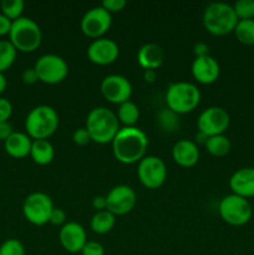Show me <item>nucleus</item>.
I'll use <instances>...</instances> for the list:
<instances>
[{"label":"nucleus","instance_id":"nucleus-25","mask_svg":"<svg viewBox=\"0 0 254 255\" xmlns=\"http://www.w3.org/2000/svg\"><path fill=\"white\" fill-rule=\"evenodd\" d=\"M207 152L214 157H223L231 152L232 142L224 134H218V136L208 137L204 143Z\"/></svg>","mask_w":254,"mask_h":255},{"label":"nucleus","instance_id":"nucleus-18","mask_svg":"<svg viewBox=\"0 0 254 255\" xmlns=\"http://www.w3.org/2000/svg\"><path fill=\"white\" fill-rule=\"evenodd\" d=\"M232 193L243 198L254 197V167H243L234 172L229 178Z\"/></svg>","mask_w":254,"mask_h":255},{"label":"nucleus","instance_id":"nucleus-41","mask_svg":"<svg viewBox=\"0 0 254 255\" xmlns=\"http://www.w3.org/2000/svg\"><path fill=\"white\" fill-rule=\"evenodd\" d=\"M92 207L96 212L106 211V196H96L92 199Z\"/></svg>","mask_w":254,"mask_h":255},{"label":"nucleus","instance_id":"nucleus-36","mask_svg":"<svg viewBox=\"0 0 254 255\" xmlns=\"http://www.w3.org/2000/svg\"><path fill=\"white\" fill-rule=\"evenodd\" d=\"M12 115V104L5 97H0V122H6Z\"/></svg>","mask_w":254,"mask_h":255},{"label":"nucleus","instance_id":"nucleus-38","mask_svg":"<svg viewBox=\"0 0 254 255\" xmlns=\"http://www.w3.org/2000/svg\"><path fill=\"white\" fill-rule=\"evenodd\" d=\"M11 25H12L11 20L0 12V36H5V35L9 36L10 30H11Z\"/></svg>","mask_w":254,"mask_h":255},{"label":"nucleus","instance_id":"nucleus-19","mask_svg":"<svg viewBox=\"0 0 254 255\" xmlns=\"http://www.w3.org/2000/svg\"><path fill=\"white\" fill-rule=\"evenodd\" d=\"M172 158L178 166L191 168L199 159L198 144L192 139H179L172 147Z\"/></svg>","mask_w":254,"mask_h":255},{"label":"nucleus","instance_id":"nucleus-12","mask_svg":"<svg viewBox=\"0 0 254 255\" xmlns=\"http://www.w3.org/2000/svg\"><path fill=\"white\" fill-rule=\"evenodd\" d=\"M112 25V15L106 9L99 5L87 10L81 17V31L91 39L104 37Z\"/></svg>","mask_w":254,"mask_h":255},{"label":"nucleus","instance_id":"nucleus-17","mask_svg":"<svg viewBox=\"0 0 254 255\" xmlns=\"http://www.w3.org/2000/svg\"><path fill=\"white\" fill-rule=\"evenodd\" d=\"M192 76L197 82L203 85H211L218 80L221 75V66L218 61L211 55L196 57L192 62Z\"/></svg>","mask_w":254,"mask_h":255},{"label":"nucleus","instance_id":"nucleus-34","mask_svg":"<svg viewBox=\"0 0 254 255\" xmlns=\"http://www.w3.org/2000/svg\"><path fill=\"white\" fill-rule=\"evenodd\" d=\"M49 223L56 227H62L64 224H66V212L62 208H54L50 214Z\"/></svg>","mask_w":254,"mask_h":255},{"label":"nucleus","instance_id":"nucleus-5","mask_svg":"<svg viewBox=\"0 0 254 255\" xmlns=\"http://www.w3.org/2000/svg\"><path fill=\"white\" fill-rule=\"evenodd\" d=\"M201 99L202 95L198 87L188 81L173 82L169 85L166 92L167 107L177 115L194 111Z\"/></svg>","mask_w":254,"mask_h":255},{"label":"nucleus","instance_id":"nucleus-2","mask_svg":"<svg viewBox=\"0 0 254 255\" xmlns=\"http://www.w3.org/2000/svg\"><path fill=\"white\" fill-rule=\"evenodd\" d=\"M85 128L89 132L92 142L107 144L114 141L121 127L116 114L112 110L105 106H99L89 112Z\"/></svg>","mask_w":254,"mask_h":255},{"label":"nucleus","instance_id":"nucleus-23","mask_svg":"<svg viewBox=\"0 0 254 255\" xmlns=\"http://www.w3.org/2000/svg\"><path fill=\"white\" fill-rule=\"evenodd\" d=\"M115 223H116V216L106 211L96 212L92 216L91 221H90V227H91L92 232L96 234H107L114 229Z\"/></svg>","mask_w":254,"mask_h":255},{"label":"nucleus","instance_id":"nucleus-40","mask_svg":"<svg viewBox=\"0 0 254 255\" xmlns=\"http://www.w3.org/2000/svg\"><path fill=\"white\" fill-rule=\"evenodd\" d=\"M193 52L196 57L206 56V55H209V46L206 42H197L193 47Z\"/></svg>","mask_w":254,"mask_h":255},{"label":"nucleus","instance_id":"nucleus-6","mask_svg":"<svg viewBox=\"0 0 254 255\" xmlns=\"http://www.w3.org/2000/svg\"><path fill=\"white\" fill-rule=\"evenodd\" d=\"M9 41L14 45L16 51H35L42 42L41 27L31 17L21 16L12 21Z\"/></svg>","mask_w":254,"mask_h":255},{"label":"nucleus","instance_id":"nucleus-10","mask_svg":"<svg viewBox=\"0 0 254 255\" xmlns=\"http://www.w3.org/2000/svg\"><path fill=\"white\" fill-rule=\"evenodd\" d=\"M137 176L146 188H159L167 179L166 163L157 156H144L137 164Z\"/></svg>","mask_w":254,"mask_h":255},{"label":"nucleus","instance_id":"nucleus-35","mask_svg":"<svg viewBox=\"0 0 254 255\" xmlns=\"http://www.w3.org/2000/svg\"><path fill=\"white\" fill-rule=\"evenodd\" d=\"M72 141L77 144V146H86L87 143L91 142L90 134L85 127H80L76 131L72 133Z\"/></svg>","mask_w":254,"mask_h":255},{"label":"nucleus","instance_id":"nucleus-11","mask_svg":"<svg viewBox=\"0 0 254 255\" xmlns=\"http://www.w3.org/2000/svg\"><path fill=\"white\" fill-rule=\"evenodd\" d=\"M231 124V116L223 107L211 106L203 110L197 120L198 132L207 137L224 134Z\"/></svg>","mask_w":254,"mask_h":255},{"label":"nucleus","instance_id":"nucleus-22","mask_svg":"<svg viewBox=\"0 0 254 255\" xmlns=\"http://www.w3.org/2000/svg\"><path fill=\"white\" fill-rule=\"evenodd\" d=\"M30 157L39 166H47L54 161L55 148L49 139H32Z\"/></svg>","mask_w":254,"mask_h":255},{"label":"nucleus","instance_id":"nucleus-8","mask_svg":"<svg viewBox=\"0 0 254 255\" xmlns=\"http://www.w3.org/2000/svg\"><path fill=\"white\" fill-rule=\"evenodd\" d=\"M34 69L39 81L47 85H56L64 81L69 75L66 60L56 54H45L37 59Z\"/></svg>","mask_w":254,"mask_h":255},{"label":"nucleus","instance_id":"nucleus-24","mask_svg":"<svg viewBox=\"0 0 254 255\" xmlns=\"http://www.w3.org/2000/svg\"><path fill=\"white\" fill-rule=\"evenodd\" d=\"M116 116L119 119L120 125H124V127H133L136 126L139 120V109L134 102L129 100V101L119 105Z\"/></svg>","mask_w":254,"mask_h":255},{"label":"nucleus","instance_id":"nucleus-20","mask_svg":"<svg viewBox=\"0 0 254 255\" xmlns=\"http://www.w3.org/2000/svg\"><path fill=\"white\" fill-rule=\"evenodd\" d=\"M164 61V51L159 45L147 42L137 51V62L144 70H154L162 66Z\"/></svg>","mask_w":254,"mask_h":255},{"label":"nucleus","instance_id":"nucleus-1","mask_svg":"<svg viewBox=\"0 0 254 255\" xmlns=\"http://www.w3.org/2000/svg\"><path fill=\"white\" fill-rule=\"evenodd\" d=\"M111 146L115 158L119 162L124 164L138 163L146 156L148 137L137 126L121 127Z\"/></svg>","mask_w":254,"mask_h":255},{"label":"nucleus","instance_id":"nucleus-28","mask_svg":"<svg viewBox=\"0 0 254 255\" xmlns=\"http://www.w3.org/2000/svg\"><path fill=\"white\" fill-rule=\"evenodd\" d=\"M1 14L9 17L11 21L20 19L25 9V2L22 0H2L0 2Z\"/></svg>","mask_w":254,"mask_h":255},{"label":"nucleus","instance_id":"nucleus-7","mask_svg":"<svg viewBox=\"0 0 254 255\" xmlns=\"http://www.w3.org/2000/svg\"><path fill=\"white\" fill-rule=\"evenodd\" d=\"M218 212L221 218L227 224L233 227L244 226L253 216V209L248 199L233 193L222 198L219 202Z\"/></svg>","mask_w":254,"mask_h":255},{"label":"nucleus","instance_id":"nucleus-43","mask_svg":"<svg viewBox=\"0 0 254 255\" xmlns=\"http://www.w3.org/2000/svg\"><path fill=\"white\" fill-rule=\"evenodd\" d=\"M6 86H7L6 77H5L4 72H0V95L6 90Z\"/></svg>","mask_w":254,"mask_h":255},{"label":"nucleus","instance_id":"nucleus-9","mask_svg":"<svg viewBox=\"0 0 254 255\" xmlns=\"http://www.w3.org/2000/svg\"><path fill=\"white\" fill-rule=\"evenodd\" d=\"M54 208V203L46 193L34 192L25 198L22 203V214L29 223L44 226L49 223L50 214Z\"/></svg>","mask_w":254,"mask_h":255},{"label":"nucleus","instance_id":"nucleus-29","mask_svg":"<svg viewBox=\"0 0 254 255\" xmlns=\"http://www.w3.org/2000/svg\"><path fill=\"white\" fill-rule=\"evenodd\" d=\"M238 20L254 19V0H238L233 4Z\"/></svg>","mask_w":254,"mask_h":255},{"label":"nucleus","instance_id":"nucleus-30","mask_svg":"<svg viewBox=\"0 0 254 255\" xmlns=\"http://www.w3.org/2000/svg\"><path fill=\"white\" fill-rule=\"evenodd\" d=\"M158 124L166 131H174L178 127V115L171 110H163L158 114Z\"/></svg>","mask_w":254,"mask_h":255},{"label":"nucleus","instance_id":"nucleus-42","mask_svg":"<svg viewBox=\"0 0 254 255\" xmlns=\"http://www.w3.org/2000/svg\"><path fill=\"white\" fill-rule=\"evenodd\" d=\"M143 77L144 81L148 82V84H152V82H154V80L157 79V74L154 70H144Z\"/></svg>","mask_w":254,"mask_h":255},{"label":"nucleus","instance_id":"nucleus-16","mask_svg":"<svg viewBox=\"0 0 254 255\" xmlns=\"http://www.w3.org/2000/svg\"><path fill=\"white\" fill-rule=\"evenodd\" d=\"M59 241L62 248L71 254L81 253L87 243L86 231L77 222H67L59 232Z\"/></svg>","mask_w":254,"mask_h":255},{"label":"nucleus","instance_id":"nucleus-26","mask_svg":"<svg viewBox=\"0 0 254 255\" xmlns=\"http://www.w3.org/2000/svg\"><path fill=\"white\" fill-rule=\"evenodd\" d=\"M234 35L243 45H254V19L238 20Z\"/></svg>","mask_w":254,"mask_h":255},{"label":"nucleus","instance_id":"nucleus-4","mask_svg":"<svg viewBox=\"0 0 254 255\" xmlns=\"http://www.w3.org/2000/svg\"><path fill=\"white\" fill-rule=\"evenodd\" d=\"M59 115L49 105H39L30 110L25 119L26 134L31 139H47L59 128Z\"/></svg>","mask_w":254,"mask_h":255},{"label":"nucleus","instance_id":"nucleus-31","mask_svg":"<svg viewBox=\"0 0 254 255\" xmlns=\"http://www.w3.org/2000/svg\"><path fill=\"white\" fill-rule=\"evenodd\" d=\"M0 255H26V252L21 242L11 238L0 246Z\"/></svg>","mask_w":254,"mask_h":255},{"label":"nucleus","instance_id":"nucleus-3","mask_svg":"<svg viewBox=\"0 0 254 255\" xmlns=\"http://www.w3.org/2000/svg\"><path fill=\"white\" fill-rule=\"evenodd\" d=\"M202 22L209 34L223 36L234 31L238 24V17L234 12L233 5L216 1L207 5L202 16Z\"/></svg>","mask_w":254,"mask_h":255},{"label":"nucleus","instance_id":"nucleus-32","mask_svg":"<svg viewBox=\"0 0 254 255\" xmlns=\"http://www.w3.org/2000/svg\"><path fill=\"white\" fill-rule=\"evenodd\" d=\"M82 255H105V248L101 243L95 241H87L81 251Z\"/></svg>","mask_w":254,"mask_h":255},{"label":"nucleus","instance_id":"nucleus-27","mask_svg":"<svg viewBox=\"0 0 254 255\" xmlns=\"http://www.w3.org/2000/svg\"><path fill=\"white\" fill-rule=\"evenodd\" d=\"M17 51L9 40H0V72H5L16 60Z\"/></svg>","mask_w":254,"mask_h":255},{"label":"nucleus","instance_id":"nucleus-14","mask_svg":"<svg viewBox=\"0 0 254 255\" xmlns=\"http://www.w3.org/2000/svg\"><path fill=\"white\" fill-rule=\"evenodd\" d=\"M100 90L105 99L115 105H121L129 101L132 96V84L127 77L122 75L112 74L104 77L100 85Z\"/></svg>","mask_w":254,"mask_h":255},{"label":"nucleus","instance_id":"nucleus-15","mask_svg":"<svg viewBox=\"0 0 254 255\" xmlns=\"http://www.w3.org/2000/svg\"><path fill=\"white\" fill-rule=\"evenodd\" d=\"M87 57L92 64L100 66L111 65L119 59L120 47L116 41L109 37H100L95 39L87 47Z\"/></svg>","mask_w":254,"mask_h":255},{"label":"nucleus","instance_id":"nucleus-37","mask_svg":"<svg viewBox=\"0 0 254 255\" xmlns=\"http://www.w3.org/2000/svg\"><path fill=\"white\" fill-rule=\"evenodd\" d=\"M21 80L25 85H34L39 81V77H37V74L34 67H30V69H25L22 71Z\"/></svg>","mask_w":254,"mask_h":255},{"label":"nucleus","instance_id":"nucleus-33","mask_svg":"<svg viewBox=\"0 0 254 255\" xmlns=\"http://www.w3.org/2000/svg\"><path fill=\"white\" fill-rule=\"evenodd\" d=\"M127 1L126 0H104L101 4V6L104 9H106L110 14H114V12H120L126 7Z\"/></svg>","mask_w":254,"mask_h":255},{"label":"nucleus","instance_id":"nucleus-13","mask_svg":"<svg viewBox=\"0 0 254 255\" xmlns=\"http://www.w3.org/2000/svg\"><path fill=\"white\" fill-rule=\"evenodd\" d=\"M137 194L132 187L119 184L106 194V209L114 216H125L136 207Z\"/></svg>","mask_w":254,"mask_h":255},{"label":"nucleus","instance_id":"nucleus-39","mask_svg":"<svg viewBox=\"0 0 254 255\" xmlns=\"http://www.w3.org/2000/svg\"><path fill=\"white\" fill-rule=\"evenodd\" d=\"M14 132V128H12L11 124L9 121L0 122V141L5 142Z\"/></svg>","mask_w":254,"mask_h":255},{"label":"nucleus","instance_id":"nucleus-21","mask_svg":"<svg viewBox=\"0 0 254 255\" xmlns=\"http://www.w3.org/2000/svg\"><path fill=\"white\" fill-rule=\"evenodd\" d=\"M32 139L24 132H14L4 142V148L6 153L12 158H25L30 156Z\"/></svg>","mask_w":254,"mask_h":255}]
</instances>
